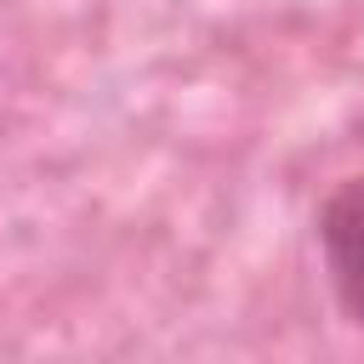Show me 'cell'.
I'll return each instance as SVG.
<instances>
[{"label": "cell", "instance_id": "6da1fadb", "mask_svg": "<svg viewBox=\"0 0 364 364\" xmlns=\"http://www.w3.org/2000/svg\"><path fill=\"white\" fill-rule=\"evenodd\" d=\"M318 256L353 324H364V171L336 182L318 205Z\"/></svg>", "mask_w": 364, "mask_h": 364}]
</instances>
